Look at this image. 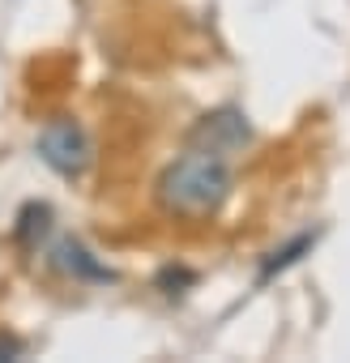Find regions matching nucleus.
Returning <instances> with one entry per match:
<instances>
[{"mask_svg":"<svg viewBox=\"0 0 350 363\" xmlns=\"http://www.w3.org/2000/svg\"><path fill=\"white\" fill-rule=\"evenodd\" d=\"M231 189H235V171H231L227 154L193 145L188 154L162 167V175L154 179V201L171 218L197 223V218H214L231 201Z\"/></svg>","mask_w":350,"mask_h":363,"instance_id":"f257e3e1","label":"nucleus"},{"mask_svg":"<svg viewBox=\"0 0 350 363\" xmlns=\"http://www.w3.org/2000/svg\"><path fill=\"white\" fill-rule=\"evenodd\" d=\"M90 137H86V128L73 120V116H60V120H47L43 128H39V158L56 171V175H64V179H77L86 167H90Z\"/></svg>","mask_w":350,"mask_h":363,"instance_id":"f03ea898","label":"nucleus"},{"mask_svg":"<svg viewBox=\"0 0 350 363\" xmlns=\"http://www.w3.org/2000/svg\"><path fill=\"white\" fill-rule=\"evenodd\" d=\"M188 141L201 145V150H214V154H227V158H231L235 150H244V145L252 141V128H248V116H244V111L222 107V111L201 116V120L193 124Z\"/></svg>","mask_w":350,"mask_h":363,"instance_id":"7ed1b4c3","label":"nucleus"},{"mask_svg":"<svg viewBox=\"0 0 350 363\" xmlns=\"http://www.w3.org/2000/svg\"><path fill=\"white\" fill-rule=\"evenodd\" d=\"M312 244H316V231H299L295 240H286L282 248H273V252L265 257V265H261V282H269V278L286 274L290 265H299V261L312 252Z\"/></svg>","mask_w":350,"mask_h":363,"instance_id":"20e7f679","label":"nucleus"},{"mask_svg":"<svg viewBox=\"0 0 350 363\" xmlns=\"http://www.w3.org/2000/svg\"><path fill=\"white\" fill-rule=\"evenodd\" d=\"M56 257H60V269H69V274H81V278H111V269H103L77 240H60Z\"/></svg>","mask_w":350,"mask_h":363,"instance_id":"39448f33","label":"nucleus"},{"mask_svg":"<svg viewBox=\"0 0 350 363\" xmlns=\"http://www.w3.org/2000/svg\"><path fill=\"white\" fill-rule=\"evenodd\" d=\"M47 227H52V210L47 206H39V201H30L22 214H18V244H26V248H35L43 235H47Z\"/></svg>","mask_w":350,"mask_h":363,"instance_id":"423d86ee","label":"nucleus"},{"mask_svg":"<svg viewBox=\"0 0 350 363\" xmlns=\"http://www.w3.org/2000/svg\"><path fill=\"white\" fill-rule=\"evenodd\" d=\"M22 337H13V333H5V329H0V359H22Z\"/></svg>","mask_w":350,"mask_h":363,"instance_id":"0eeeda50","label":"nucleus"}]
</instances>
